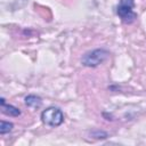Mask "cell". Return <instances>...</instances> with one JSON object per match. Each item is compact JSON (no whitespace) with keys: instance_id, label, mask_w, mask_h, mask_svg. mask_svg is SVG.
Here are the masks:
<instances>
[{"instance_id":"obj_1","label":"cell","mask_w":146,"mask_h":146,"mask_svg":"<svg viewBox=\"0 0 146 146\" xmlns=\"http://www.w3.org/2000/svg\"><path fill=\"white\" fill-rule=\"evenodd\" d=\"M133 6H135L133 0H120L116 13L123 23L130 24L136 19L137 14L133 11Z\"/></svg>"},{"instance_id":"obj_2","label":"cell","mask_w":146,"mask_h":146,"mask_svg":"<svg viewBox=\"0 0 146 146\" xmlns=\"http://www.w3.org/2000/svg\"><path fill=\"white\" fill-rule=\"evenodd\" d=\"M42 122L49 127H58L64 121V115L62 111L57 107H49L44 110L41 114Z\"/></svg>"},{"instance_id":"obj_3","label":"cell","mask_w":146,"mask_h":146,"mask_svg":"<svg viewBox=\"0 0 146 146\" xmlns=\"http://www.w3.org/2000/svg\"><path fill=\"white\" fill-rule=\"evenodd\" d=\"M108 56V52L105 49H96L90 52H87L82 57V64L86 66H97L102 64Z\"/></svg>"},{"instance_id":"obj_4","label":"cell","mask_w":146,"mask_h":146,"mask_svg":"<svg viewBox=\"0 0 146 146\" xmlns=\"http://www.w3.org/2000/svg\"><path fill=\"white\" fill-rule=\"evenodd\" d=\"M1 111L2 113H5L6 115H9V116H18L21 114V111L11 105H7L5 99L1 98Z\"/></svg>"},{"instance_id":"obj_5","label":"cell","mask_w":146,"mask_h":146,"mask_svg":"<svg viewBox=\"0 0 146 146\" xmlns=\"http://www.w3.org/2000/svg\"><path fill=\"white\" fill-rule=\"evenodd\" d=\"M25 104L30 107H39L41 105V98L38 96H34V95L27 96L25 98Z\"/></svg>"},{"instance_id":"obj_6","label":"cell","mask_w":146,"mask_h":146,"mask_svg":"<svg viewBox=\"0 0 146 146\" xmlns=\"http://www.w3.org/2000/svg\"><path fill=\"white\" fill-rule=\"evenodd\" d=\"M13 128V124L9 123V122H6V121H1V127H0V132L3 135V133H7L11 130Z\"/></svg>"}]
</instances>
